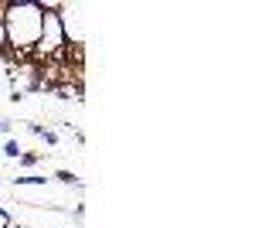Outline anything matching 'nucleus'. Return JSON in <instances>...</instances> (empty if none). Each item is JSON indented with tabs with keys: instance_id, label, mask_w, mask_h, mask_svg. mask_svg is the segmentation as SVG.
Wrapping results in <instances>:
<instances>
[{
	"instance_id": "obj_1",
	"label": "nucleus",
	"mask_w": 255,
	"mask_h": 228,
	"mask_svg": "<svg viewBox=\"0 0 255 228\" xmlns=\"http://www.w3.org/2000/svg\"><path fill=\"white\" fill-rule=\"evenodd\" d=\"M41 10L38 0H7V10H3V27H7V55L10 61L27 65L31 51L38 48L41 38Z\"/></svg>"
},
{
	"instance_id": "obj_2",
	"label": "nucleus",
	"mask_w": 255,
	"mask_h": 228,
	"mask_svg": "<svg viewBox=\"0 0 255 228\" xmlns=\"http://www.w3.org/2000/svg\"><path fill=\"white\" fill-rule=\"evenodd\" d=\"M65 27H61V17L58 10H44V17H41V38H38V48L31 51V55L38 58H58L61 51H65Z\"/></svg>"
},
{
	"instance_id": "obj_3",
	"label": "nucleus",
	"mask_w": 255,
	"mask_h": 228,
	"mask_svg": "<svg viewBox=\"0 0 255 228\" xmlns=\"http://www.w3.org/2000/svg\"><path fill=\"white\" fill-rule=\"evenodd\" d=\"M27 130L38 136V140H44L48 147H55V143H58V133H55V130H48V126H41V123H27Z\"/></svg>"
},
{
	"instance_id": "obj_4",
	"label": "nucleus",
	"mask_w": 255,
	"mask_h": 228,
	"mask_svg": "<svg viewBox=\"0 0 255 228\" xmlns=\"http://www.w3.org/2000/svg\"><path fill=\"white\" fill-rule=\"evenodd\" d=\"M14 184H34V188H44L51 177H44V174H24V177H10Z\"/></svg>"
},
{
	"instance_id": "obj_5",
	"label": "nucleus",
	"mask_w": 255,
	"mask_h": 228,
	"mask_svg": "<svg viewBox=\"0 0 255 228\" xmlns=\"http://www.w3.org/2000/svg\"><path fill=\"white\" fill-rule=\"evenodd\" d=\"M55 181H58V184H68V188H79V191L85 188V184H82V181H79L72 171H58V174H55Z\"/></svg>"
},
{
	"instance_id": "obj_6",
	"label": "nucleus",
	"mask_w": 255,
	"mask_h": 228,
	"mask_svg": "<svg viewBox=\"0 0 255 228\" xmlns=\"http://www.w3.org/2000/svg\"><path fill=\"white\" fill-rule=\"evenodd\" d=\"M20 153H24V147H20V140H14V136H10V140L3 143V157H10V160H17Z\"/></svg>"
},
{
	"instance_id": "obj_7",
	"label": "nucleus",
	"mask_w": 255,
	"mask_h": 228,
	"mask_svg": "<svg viewBox=\"0 0 255 228\" xmlns=\"http://www.w3.org/2000/svg\"><path fill=\"white\" fill-rule=\"evenodd\" d=\"M41 160H44V153H27V150H24V153L17 157V164H20V167H38Z\"/></svg>"
},
{
	"instance_id": "obj_8",
	"label": "nucleus",
	"mask_w": 255,
	"mask_h": 228,
	"mask_svg": "<svg viewBox=\"0 0 255 228\" xmlns=\"http://www.w3.org/2000/svg\"><path fill=\"white\" fill-rule=\"evenodd\" d=\"M0 133H14V119H7V116H0Z\"/></svg>"
},
{
	"instance_id": "obj_9",
	"label": "nucleus",
	"mask_w": 255,
	"mask_h": 228,
	"mask_svg": "<svg viewBox=\"0 0 255 228\" xmlns=\"http://www.w3.org/2000/svg\"><path fill=\"white\" fill-rule=\"evenodd\" d=\"M10 225H14V218L7 215V208H0V228H10Z\"/></svg>"
},
{
	"instance_id": "obj_10",
	"label": "nucleus",
	"mask_w": 255,
	"mask_h": 228,
	"mask_svg": "<svg viewBox=\"0 0 255 228\" xmlns=\"http://www.w3.org/2000/svg\"><path fill=\"white\" fill-rule=\"evenodd\" d=\"M0 78H3V72H0Z\"/></svg>"
}]
</instances>
